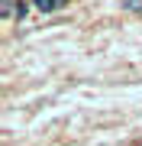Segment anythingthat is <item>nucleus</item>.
Listing matches in <instances>:
<instances>
[{"instance_id": "1", "label": "nucleus", "mask_w": 142, "mask_h": 146, "mask_svg": "<svg viewBox=\"0 0 142 146\" xmlns=\"http://www.w3.org/2000/svg\"><path fill=\"white\" fill-rule=\"evenodd\" d=\"M32 3H36V10H42V13H52L55 7H58L55 0H32Z\"/></svg>"}, {"instance_id": "2", "label": "nucleus", "mask_w": 142, "mask_h": 146, "mask_svg": "<svg viewBox=\"0 0 142 146\" xmlns=\"http://www.w3.org/2000/svg\"><path fill=\"white\" fill-rule=\"evenodd\" d=\"M55 3H58V7H62V3H65V0H55Z\"/></svg>"}]
</instances>
